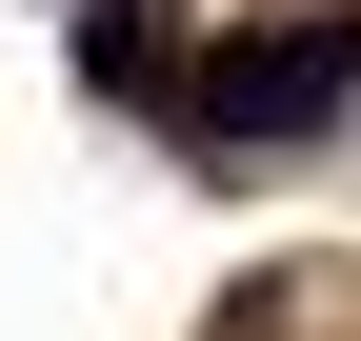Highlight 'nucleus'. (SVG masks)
I'll return each instance as SVG.
<instances>
[{
	"label": "nucleus",
	"instance_id": "obj_1",
	"mask_svg": "<svg viewBox=\"0 0 361 341\" xmlns=\"http://www.w3.org/2000/svg\"><path fill=\"white\" fill-rule=\"evenodd\" d=\"M341 80H361V20L341 0L281 20V40H221L201 61V141H301V120H341Z\"/></svg>",
	"mask_w": 361,
	"mask_h": 341
},
{
	"label": "nucleus",
	"instance_id": "obj_2",
	"mask_svg": "<svg viewBox=\"0 0 361 341\" xmlns=\"http://www.w3.org/2000/svg\"><path fill=\"white\" fill-rule=\"evenodd\" d=\"M80 80H101V101H161V20H141V0L80 20Z\"/></svg>",
	"mask_w": 361,
	"mask_h": 341
}]
</instances>
